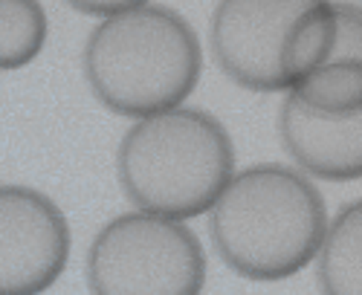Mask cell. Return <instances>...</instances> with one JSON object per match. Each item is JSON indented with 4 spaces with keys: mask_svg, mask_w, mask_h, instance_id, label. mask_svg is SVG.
<instances>
[{
    "mask_svg": "<svg viewBox=\"0 0 362 295\" xmlns=\"http://www.w3.org/2000/svg\"><path fill=\"white\" fill-rule=\"evenodd\" d=\"M209 212L218 255L250 281H284L301 272L327 229L319 188L296 168L276 162L232 174Z\"/></svg>",
    "mask_w": 362,
    "mask_h": 295,
    "instance_id": "cell-1",
    "label": "cell"
},
{
    "mask_svg": "<svg viewBox=\"0 0 362 295\" xmlns=\"http://www.w3.org/2000/svg\"><path fill=\"white\" fill-rule=\"evenodd\" d=\"M81 64L90 90L107 110L142 119L194 93L203 49L180 12L142 4L107 15L90 32Z\"/></svg>",
    "mask_w": 362,
    "mask_h": 295,
    "instance_id": "cell-2",
    "label": "cell"
},
{
    "mask_svg": "<svg viewBox=\"0 0 362 295\" xmlns=\"http://www.w3.org/2000/svg\"><path fill=\"white\" fill-rule=\"evenodd\" d=\"M119 183L139 212L192 220L235 174V145L212 113L168 107L136 119L116 154Z\"/></svg>",
    "mask_w": 362,
    "mask_h": 295,
    "instance_id": "cell-3",
    "label": "cell"
},
{
    "mask_svg": "<svg viewBox=\"0 0 362 295\" xmlns=\"http://www.w3.org/2000/svg\"><path fill=\"white\" fill-rule=\"evenodd\" d=\"M84 272L90 295H200L206 255L183 220L128 212L99 229Z\"/></svg>",
    "mask_w": 362,
    "mask_h": 295,
    "instance_id": "cell-4",
    "label": "cell"
},
{
    "mask_svg": "<svg viewBox=\"0 0 362 295\" xmlns=\"http://www.w3.org/2000/svg\"><path fill=\"white\" fill-rule=\"evenodd\" d=\"M316 0H221L212 15V52L244 90L281 93V58L298 18Z\"/></svg>",
    "mask_w": 362,
    "mask_h": 295,
    "instance_id": "cell-5",
    "label": "cell"
},
{
    "mask_svg": "<svg viewBox=\"0 0 362 295\" xmlns=\"http://www.w3.org/2000/svg\"><path fill=\"white\" fill-rule=\"evenodd\" d=\"M64 212L29 186H0V295H41L70 260Z\"/></svg>",
    "mask_w": 362,
    "mask_h": 295,
    "instance_id": "cell-6",
    "label": "cell"
},
{
    "mask_svg": "<svg viewBox=\"0 0 362 295\" xmlns=\"http://www.w3.org/2000/svg\"><path fill=\"white\" fill-rule=\"evenodd\" d=\"M279 133L296 165L319 180L351 183L362 176V110L322 113L287 93Z\"/></svg>",
    "mask_w": 362,
    "mask_h": 295,
    "instance_id": "cell-7",
    "label": "cell"
},
{
    "mask_svg": "<svg viewBox=\"0 0 362 295\" xmlns=\"http://www.w3.org/2000/svg\"><path fill=\"white\" fill-rule=\"evenodd\" d=\"M322 295H362V203H348L327 223L316 249Z\"/></svg>",
    "mask_w": 362,
    "mask_h": 295,
    "instance_id": "cell-8",
    "label": "cell"
},
{
    "mask_svg": "<svg viewBox=\"0 0 362 295\" xmlns=\"http://www.w3.org/2000/svg\"><path fill=\"white\" fill-rule=\"evenodd\" d=\"M287 93L322 113H354L362 110V58L327 61L310 76L296 81Z\"/></svg>",
    "mask_w": 362,
    "mask_h": 295,
    "instance_id": "cell-9",
    "label": "cell"
},
{
    "mask_svg": "<svg viewBox=\"0 0 362 295\" xmlns=\"http://www.w3.org/2000/svg\"><path fill=\"white\" fill-rule=\"evenodd\" d=\"M47 29L41 0H0V70L33 64L47 44Z\"/></svg>",
    "mask_w": 362,
    "mask_h": 295,
    "instance_id": "cell-10",
    "label": "cell"
},
{
    "mask_svg": "<svg viewBox=\"0 0 362 295\" xmlns=\"http://www.w3.org/2000/svg\"><path fill=\"white\" fill-rule=\"evenodd\" d=\"M73 9L84 12V15H96V18H107V15H116V12H125V9H134V6H142L148 0H64Z\"/></svg>",
    "mask_w": 362,
    "mask_h": 295,
    "instance_id": "cell-11",
    "label": "cell"
}]
</instances>
